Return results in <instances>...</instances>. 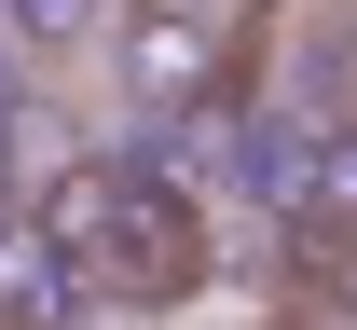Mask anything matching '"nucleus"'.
<instances>
[{"mask_svg":"<svg viewBox=\"0 0 357 330\" xmlns=\"http://www.w3.org/2000/svg\"><path fill=\"white\" fill-rule=\"evenodd\" d=\"M344 330H357V303H344Z\"/></svg>","mask_w":357,"mask_h":330,"instance_id":"nucleus-6","label":"nucleus"},{"mask_svg":"<svg viewBox=\"0 0 357 330\" xmlns=\"http://www.w3.org/2000/svg\"><path fill=\"white\" fill-rule=\"evenodd\" d=\"M110 28V0H0V42L14 55H69V42H96Z\"/></svg>","mask_w":357,"mask_h":330,"instance_id":"nucleus-4","label":"nucleus"},{"mask_svg":"<svg viewBox=\"0 0 357 330\" xmlns=\"http://www.w3.org/2000/svg\"><path fill=\"white\" fill-rule=\"evenodd\" d=\"M96 317V289H83V262L55 248V220L14 193L0 207V330H83Z\"/></svg>","mask_w":357,"mask_h":330,"instance_id":"nucleus-3","label":"nucleus"},{"mask_svg":"<svg viewBox=\"0 0 357 330\" xmlns=\"http://www.w3.org/2000/svg\"><path fill=\"white\" fill-rule=\"evenodd\" d=\"M96 42H110V83L137 110H220V83H234V28L206 0H110Z\"/></svg>","mask_w":357,"mask_h":330,"instance_id":"nucleus-2","label":"nucleus"},{"mask_svg":"<svg viewBox=\"0 0 357 330\" xmlns=\"http://www.w3.org/2000/svg\"><path fill=\"white\" fill-rule=\"evenodd\" d=\"M28 207L83 262L96 317H178V303L220 289V220L178 179V151H69V165L28 179Z\"/></svg>","mask_w":357,"mask_h":330,"instance_id":"nucleus-1","label":"nucleus"},{"mask_svg":"<svg viewBox=\"0 0 357 330\" xmlns=\"http://www.w3.org/2000/svg\"><path fill=\"white\" fill-rule=\"evenodd\" d=\"M14 193H28V151H14V124H0V207H14Z\"/></svg>","mask_w":357,"mask_h":330,"instance_id":"nucleus-5","label":"nucleus"}]
</instances>
